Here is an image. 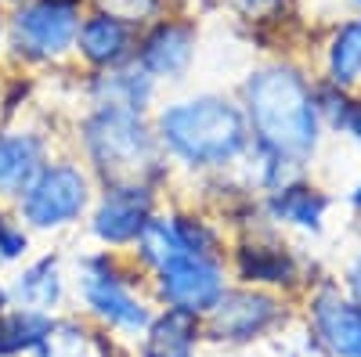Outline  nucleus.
<instances>
[{"mask_svg": "<svg viewBox=\"0 0 361 357\" xmlns=\"http://www.w3.org/2000/svg\"><path fill=\"white\" fill-rule=\"evenodd\" d=\"M102 15H112L127 25H141V22H152L163 8V0H94Z\"/></svg>", "mask_w": 361, "mask_h": 357, "instance_id": "22", "label": "nucleus"}, {"mask_svg": "<svg viewBox=\"0 0 361 357\" xmlns=\"http://www.w3.org/2000/svg\"><path fill=\"white\" fill-rule=\"evenodd\" d=\"M148 206L152 199H148L145 184H112L94 213V231L105 242H130L148 224Z\"/></svg>", "mask_w": 361, "mask_h": 357, "instance_id": "8", "label": "nucleus"}, {"mask_svg": "<svg viewBox=\"0 0 361 357\" xmlns=\"http://www.w3.org/2000/svg\"><path fill=\"white\" fill-rule=\"evenodd\" d=\"M0 307H4V292H0Z\"/></svg>", "mask_w": 361, "mask_h": 357, "instance_id": "27", "label": "nucleus"}, {"mask_svg": "<svg viewBox=\"0 0 361 357\" xmlns=\"http://www.w3.org/2000/svg\"><path fill=\"white\" fill-rule=\"evenodd\" d=\"M221 292H224L221 267L209 256L185 253L163 267V296L177 311H188V314L209 311L221 300Z\"/></svg>", "mask_w": 361, "mask_h": 357, "instance_id": "6", "label": "nucleus"}, {"mask_svg": "<svg viewBox=\"0 0 361 357\" xmlns=\"http://www.w3.org/2000/svg\"><path fill=\"white\" fill-rule=\"evenodd\" d=\"M314 329L336 357H361V307L336 292H322L314 303Z\"/></svg>", "mask_w": 361, "mask_h": 357, "instance_id": "9", "label": "nucleus"}, {"mask_svg": "<svg viewBox=\"0 0 361 357\" xmlns=\"http://www.w3.org/2000/svg\"><path fill=\"white\" fill-rule=\"evenodd\" d=\"M54 332L51 318L37 314V311H22V314H8L0 318V357L18 353V350H33L44 346Z\"/></svg>", "mask_w": 361, "mask_h": 357, "instance_id": "16", "label": "nucleus"}, {"mask_svg": "<svg viewBox=\"0 0 361 357\" xmlns=\"http://www.w3.org/2000/svg\"><path fill=\"white\" fill-rule=\"evenodd\" d=\"M80 51L94 65H119L130 51V25L112 15H94L80 25Z\"/></svg>", "mask_w": 361, "mask_h": 357, "instance_id": "12", "label": "nucleus"}, {"mask_svg": "<svg viewBox=\"0 0 361 357\" xmlns=\"http://www.w3.org/2000/svg\"><path fill=\"white\" fill-rule=\"evenodd\" d=\"M271 213L282 217V220H293L300 227H318L322 213H325V199L314 192V188H279V195L271 199Z\"/></svg>", "mask_w": 361, "mask_h": 357, "instance_id": "17", "label": "nucleus"}, {"mask_svg": "<svg viewBox=\"0 0 361 357\" xmlns=\"http://www.w3.org/2000/svg\"><path fill=\"white\" fill-rule=\"evenodd\" d=\"M243 275L260 282H286L289 278V260L279 249H246L243 253Z\"/></svg>", "mask_w": 361, "mask_h": 357, "instance_id": "21", "label": "nucleus"}, {"mask_svg": "<svg viewBox=\"0 0 361 357\" xmlns=\"http://www.w3.org/2000/svg\"><path fill=\"white\" fill-rule=\"evenodd\" d=\"M246 108L250 123L267 152V159L300 163L314 152L318 141V105L307 83L293 69H264L246 83Z\"/></svg>", "mask_w": 361, "mask_h": 357, "instance_id": "1", "label": "nucleus"}, {"mask_svg": "<svg viewBox=\"0 0 361 357\" xmlns=\"http://www.w3.org/2000/svg\"><path fill=\"white\" fill-rule=\"evenodd\" d=\"M137 238H141V256H145L148 263H156L159 271H163L166 263H173L177 256L192 253V249L185 246V238H180L177 224H166V220H148Z\"/></svg>", "mask_w": 361, "mask_h": 357, "instance_id": "18", "label": "nucleus"}, {"mask_svg": "<svg viewBox=\"0 0 361 357\" xmlns=\"http://www.w3.org/2000/svg\"><path fill=\"white\" fill-rule=\"evenodd\" d=\"M192 29L177 25V22H163L156 25V33L145 40L141 47V65L148 76H180L192 62Z\"/></svg>", "mask_w": 361, "mask_h": 357, "instance_id": "11", "label": "nucleus"}, {"mask_svg": "<svg viewBox=\"0 0 361 357\" xmlns=\"http://www.w3.org/2000/svg\"><path fill=\"white\" fill-rule=\"evenodd\" d=\"M83 292H87V303L102 318H109L112 325H119V329H145L148 325L145 307L112 278V271H105L102 263H90V271L83 278Z\"/></svg>", "mask_w": 361, "mask_h": 357, "instance_id": "10", "label": "nucleus"}, {"mask_svg": "<svg viewBox=\"0 0 361 357\" xmlns=\"http://www.w3.org/2000/svg\"><path fill=\"white\" fill-rule=\"evenodd\" d=\"M94 94L105 108H127V112H141L148 94H152V76L141 69H112L105 76H98Z\"/></svg>", "mask_w": 361, "mask_h": 357, "instance_id": "14", "label": "nucleus"}, {"mask_svg": "<svg viewBox=\"0 0 361 357\" xmlns=\"http://www.w3.org/2000/svg\"><path fill=\"white\" fill-rule=\"evenodd\" d=\"M354 4H361V0H354Z\"/></svg>", "mask_w": 361, "mask_h": 357, "instance_id": "28", "label": "nucleus"}, {"mask_svg": "<svg viewBox=\"0 0 361 357\" xmlns=\"http://www.w3.org/2000/svg\"><path fill=\"white\" fill-rule=\"evenodd\" d=\"M80 33L76 0H33L11 18V40L25 58H58L73 47Z\"/></svg>", "mask_w": 361, "mask_h": 357, "instance_id": "4", "label": "nucleus"}, {"mask_svg": "<svg viewBox=\"0 0 361 357\" xmlns=\"http://www.w3.org/2000/svg\"><path fill=\"white\" fill-rule=\"evenodd\" d=\"M209 332L217 339H253L279 318V307L260 292H221V300L209 307Z\"/></svg>", "mask_w": 361, "mask_h": 357, "instance_id": "7", "label": "nucleus"}, {"mask_svg": "<svg viewBox=\"0 0 361 357\" xmlns=\"http://www.w3.org/2000/svg\"><path fill=\"white\" fill-rule=\"evenodd\" d=\"M231 4L243 11L250 22H267V18H275L286 8V0H231Z\"/></svg>", "mask_w": 361, "mask_h": 357, "instance_id": "23", "label": "nucleus"}, {"mask_svg": "<svg viewBox=\"0 0 361 357\" xmlns=\"http://www.w3.org/2000/svg\"><path fill=\"white\" fill-rule=\"evenodd\" d=\"M350 289H354V296H357V307H361V256H357V263L350 267Z\"/></svg>", "mask_w": 361, "mask_h": 357, "instance_id": "25", "label": "nucleus"}, {"mask_svg": "<svg viewBox=\"0 0 361 357\" xmlns=\"http://www.w3.org/2000/svg\"><path fill=\"white\" fill-rule=\"evenodd\" d=\"M40 156L44 148L37 137H25V134L0 137V192L4 195L25 192L40 173Z\"/></svg>", "mask_w": 361, "mask_h": 357, "instance_id": "13", "label": "nucleus"}, {"mask_svg": "<svg viewBox=\"0 0 361 357\" xmlns=\"http://www.w3.org/2000/svg\"><path fill=\"white\" fill-rule=\"evenodd\" d=\"M354 202H361V184H357V192H354Z\"/></svg>", "mask_w": 361, "mask_h": 357, "instance_id": "26", "label": "nucleus"}, {"mask_svg": "<svg viewBox=\"0 0 361 357\" xmlns=\"http://www.w3.org/2000/svg\"><path fill=\"white\" fill-rule=\"evenodd\" d=\"M159 130L170 152L195 166H221L235 159L246 144L243 112L221 98H195L166 108L159 119Z\"/></svg>", "mask_w": 361, "mask_h": 357, "instance_id": "2", "label": "nucleus"}, {"mask_svg": "<svg viewBox=\"0 0 361 357\" xmlns=\"http://www.w3.org/2000/svg\"><path fill=\"white\" fill-rule=\"evenodd\" d=\"M87 202V181L80 177V170L73 166H54V170H40L37 181L25 188V202L22 210L37 227H54L73 220Z\"/></svg>", "mask_w": 361, "mask_h": 357, "instance_id": "5", "label": "nucleus"}, {"mask_svg": "<svg viewBox=\"0 0 361 357\" xmlns=\"http://www.w3.org/2000/svg\"><path fill=\"white\" fill-rule=\"evenodd\" d=\"M195 346V321L188 311H170L148 329L145 357H192Z\"/></svg>", "mask_w": 361, "mask_h": 357, "instance_id": "15", "label": "nucleus"}, {"mask_svg": "<svg viewBox=\"0 0 361 357\" xmlns=\"http://www.w3.org/2000/svg\"><path fill=\"white\" fill-rule=\"evenodd\" d=\"M329 73H333V80L340 87L357 80V73H361V22H350L336 33L333 51H329Z\"/></svg>", "mask_w": 361, "mask_h": 357, "instance_id": "20", "label": "nucleus"}, {"mask_svg": "<svg viewBox=\"0 0 361 357\" xmlns=\"http://www.w3.org/2000/svg\"><path fill=\"white\" fill-rule=\"evenodd\" d=\"M18 300L29 307H51L58 296H62V282H58V263L54 260H40L18 278L15 285Z\"/></svg>", "mask_w": 361, "mask_h": 357, "instance_id": "19", "label": "nucleus"}, {"mask_svg": "<svg viewBox=\"0 0 361 357\" xmlns=\"http://www.w3.org/2000/svg\"><path fill=\"white\" fill-rule=\"evenodd\" d=\"M25 249V234L15 231L4 217H0V260H15Z\"/></svg>", "mask_w": 361, "mask_h": 357, "instance_id": "24", "label": "nucleus"}, {"mask_svg": "<svg viewBox=\"0 0 361 357\" xmlns=\"http://www.w3.org/2000/svg\"><path fill=\"white\" fill-rule=\"evenodd\" d=\"M87 148L112 184H141L156 170V144L137 112L102 108L87 123Z\"/></svg>", "mask_w": 361, "mask_h": 357, "instance_id": "3", "label": "nucleus"}]
</instances>
